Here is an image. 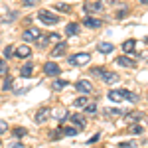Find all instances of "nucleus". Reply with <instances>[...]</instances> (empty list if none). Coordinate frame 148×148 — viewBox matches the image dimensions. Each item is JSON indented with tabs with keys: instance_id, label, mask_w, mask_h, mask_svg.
Wrapping results in <instances>:
<instances>
[{
	"instance_id": "f3484780",
	"label": "nucleus",
	"mask_w": 148,
	"mask_h": 148,
	"mask_svg": "<svg viewBox=\"0 0 148 148\" xmlns=\"http://www.w3.org/2000/svg\"><path fill=\"white\" fill-rule=\"evenodd\" d=\"M65 34H67V36H77V34H79V24H77V22L67 24V28H65Z\"/></svg>"
},
{
	"instance_id": "cd10ccee",
	"label": "nucleus",
	"mask_w": 148,
	"mask_h": 148,
	"mask_svg": "<svg viewBox=\"0 0 148 148\" xmlns=\"http://www.w3.org/2000/svg\"><path fill=\"white\" fill-rule=\"evenodd\" d=\"M12 53H14V47H12V46H6V47H4V57H6V59H10Z\"/></svg>"
},
{
	"instance_id": "aec40b11",
	"label": "nucleus",
	"mask_w": 148,
	"mask_h": 148,
	"mask_svg": "<svg viewBox=\"0 0 148 148\" xmlns=\"http://www.w3.org/2000/svg\"><path fill=\"white\" fill-rule=\"evenodd\" d=\"M61 132H63L65 136H75V134H79V130H77L75 126H61Z\"/></svg>"
},
{
	"instance_id": "dca6fc26",
	"label": "nucleus",
	"mask_w": 148,
	"mask_h": 148,
	"mask_svg": "<svg viewBox=\"0 0 148 148\" xmlns=\"http://www.w3.org/2000/svg\"><path fill=\"white\" fill-rule=\"evenodd\" d=\"M97 49L101 51V53H111L114 49L113 44H109V42H101V44H97Z\"/></svg>"
},
{
	"instance_id": "c756f323",
	"label": "nucleus",
	"mask_w": 148,
	"mask_h": 148,
	"mask_svg": "<svg viewBox=\"0 0 148 148\" xmlns=\"http://www.w3.org/2000/svg\"><path fill=\"white\" fill-rule=\"evenodd\" d=\"M56 10H59V12H69L71 8H69V4H56Z\"/></svg>"
},
{
	"instance_id": "6ab92c4d",
	"label": "nucleus",
	"mask_w": 148,
	"mask_h": 148,
	"mask_svg": "<svg viewBox=\"0 0 148 148\" xmlns=\"http://www.w3.org/2000/svg\"><path fill=\"white\" fill-rule=\"evenodd\" d=\"M134 47H136V42L134 40H126L125 44H123V51L125 53H130V51H134Z\"/></svg>"
},
{
	"instance_id": "0eeeda50",
	"label": "nucleus",
	"mask_w": 148,
	"mask_h": 148,
	"mask_svg": "<svg viewBox=\"0 0 148 148\" xmlns=\"http://www.w3.org/2000/svg\"><path fill=\"white\" fill-rule=\"evenodd\" d=\"M101 8H103L101 2H95V0H87L83 4V12H87V14H95V12H99Z\"/></svg>"
},
{
	"instance_id": "4c0bfd02",
	"label": "nucleus",
	"mask_w": 148,
	"mask_h": 148,
	"mask_svg": "<svg viewBox=\"0 0 148 148\" xmlns=\"http://www.w3.org/2000/svg\"><path fill=\"white\" fill-rule=\"evenodd\" d=\"M0 146H2V142H0Z\"/></svg>"
},
{
	"instance_id": "9d476101",
	"label": "nucleus",
	"mask_w": 148,
	"mask_h": 148,
	"mask_svg": "<svg viewBox=\"0 0 148 148\" xmlns=\"http://www.w3.org/2000/svg\"><path fill=\"white\" fill-rule=\"evenodd\" d=\"M83 26H87V28H91V30H97V28H101L103 22L99 18H91V16H87L85 20H83Z\"/></svg>"
},
{
	"instance_id": "1a4fd4ad",
	"label": "nucleus",
	"mask_w": 148,
	"mask_h": 148,
	"mask_svg": "<svg viewBox=\"0 0 148 148\" xmlns=\"http://www.w3.org/2000/svg\"><path fill=\"white\" fill-rule=\"evenodd\" d=\"M59 65L57 63H53V61H47L46 65H44V73L46 75H51V77H56V75H59Z\"/></svg>"
},
{
	"instance_id": "b1692460",
	"label": "nucleus",
	"mask_w": 148,
	"mask_h": 148,
	"mask_svg": "<svg viewBox=\"0 0 148 148\" xmlns=\"http://www.w3.org/2000/svg\"><path fill=\"white\" fill-rule=\"evenodd\" d=\"M73 107H77V109H85V107H87V99H85V97H79L77 101L73 103Z\"/></svg>"
},
{
	"instance_id": "4be33fe9",
	"label": "nucleus",
	"mask_w": 148,
	"mask_h": 148,
	"mask_svg": "<svg viewBox=\"0 0 148 148\" xmlns=\"http://www.w3.org/2000/svg\"><path fill=\"white\" fill-rule=\"evenodd\" d=\"M85 113H87V114H95V113H97V103H87Z\"/></svg>"
},
{
	"instance_id": "f257e3e1",
	"label": "nucleus",
	"mask_w": 148,
	"mask_h": 148,
	"mask_svg": "<svg viewBox=\"0 0 148 148\" xmlns=\"http://www.w3.org/2000/svg\"><path fill=\"white\" fill-rule=\"evenodd\" d=\"M89 61H91V56L85 53V51H81V53H73V56L69 57V63L75 65V67H83V65H87Z\"/></svg>"
},
{
	"instance_id": "c9c22d12",
	"label": "nucleus",
	"mask_w": 148,
	"mask_h": 148,
	"mask_svg": "<svg viewBox=\"0 0 148 148\" xmlns=\"http://www.w3.org/2000/svg\"><path fill=\"white\" fill-rule=\"evenodd\" d=\"M10 148H22V144H20V142H16V144H12Z\"/></svg>"
},
{
	"instance_id": "412c9836",
	"label": "nucleus",
	"mask_w": 148,
	"mask_h": 148,
	"mask_svg": "<svg viewBox=\"0 0 148 148\" xmlns=\"http://www.w3.org/2000/svg\"><path fill=\"white\" fill-rule=\"evenodd\" d=\"M128 132L130 134H142V125H130L128 126Z\"/></svg>"
},
{
	"instance_id": "a211bd4d",
	"label": "nucleus",
	"mask_w": 148,
	"mask_h": 148,
	"mask_svg": "<svg viewBox=\"0 0 148 148\" xmlns=\"http://www.w3.org/2000/svg\"><path fill=\"white\" fill-rule=\"evenodd\" d=\"M67 85H69V83L65 79H56L53 83H51V89H53V91H61V89H65Z\"/></svg>"
},
{
	"instance_id": "473e14b6",
	"label": "nucleus",
	"mask_w": 148,
	"mask_h": 148,
	"mask_svg": "<svg viewBox=\"0 0 148 148\" xmlns=\"http://www.w3.org/2000/svg\"><path fill=\"white\" fill-rule=\"evenodd\" d=\"M22 2L26 6H36V4H38V0H22Z\"/></svg>"
},
{
	"instance_id": "f03ea898",
	"label": "nucleus",
	"mask_w": 148,
	"mask_h": 148,
	"mask_svg": "<svg viewBox=\"0 0 148 148\" xmlns=\"http://www.w3.org/2000/svg\"><path fill=\"white\" fill-rule=\"evenodd\" d=\"M38 18L46 26H53V24L59 22V16H56V14H51V12H47V10H40L38 12Z\"/></svg>"
},
{
	"instance_id": "bb28decb",
	"label": "nucleus",
	"mask_w": 148,
	"mask_h": 148,
	"mask_svg": "<svg viewBox=\"0 0 148 148\" xmlns=\"http://www.w3.org/2000/svg\"><path fill=\"white\" fill-rule=\"evenodd\" d=\"M119 148H136V142H132V140H128V142H121Z\"/></svg>"
},
{
	"instance_id": "4468645a",
	"label": "nucleus",
	"mask_w": 148,
	"mask_h": 148,
	"mask_svg": "<svg viewBox=\"0 0 148 148\" xmlns=\"http://www.w3.org/2000/svg\"><path fill=\"white\" fill-rule=\"evenodd\" d=\"M101 79L105 81V83H109V85H111V83H116V81H119V75H116V73H113V71H105Z\"/></svg>"
},
{
	"instance_id": "20e7f679",
	"label": "nucleus",
	"mask_w": 148,
	"mask_h": 148,
	"mask_svg": "<svg viewBox=\"0 0 148 148\" xmlns=\"http://www.w3.org/2000/svg\"><path fill=\"white\" fill-rule=\"evenodd\" d=\"M22 38L26 40V42H36V40L42 38V32H40V28H34V26H32V28H28V30L22 34Z\"/></svg>"
},
{
	"instance_id": "393cba45",
	"label": "nucleus",
	"mask_w": 148,
	"mask_h": 148,
	"mask_svg": "<svg viewBox=\"0 0 148 148\" xmlns=\"http://www.w3.org/2000/svg\"><path fill=\"white\" fill-rule=\"evenodd\" d=\"M125 99H126V101H138V95H136V93H132V91H126V89H125Z\"/></svg>"
},
{
	"instance_id": "e433bc0d",
	"label": "nucleus",
	"mask_w": 148,
	"mask_h": 148,
	"mask_svg": "<svg viewBox=\"0 0 148 148\" xmlns=\"http://www.w3.org/2000/svg\"><path fill=\"white\" fill-rule=\"evenodd\" d=\"M140 2H142V4H148V0H140Z\"/></svg>"
},
{
	"instance_id": "c85d7f7f",
	"label": "nucleus",
	"mask_w": 148,
	"mask_h": 148,
	"mask_svg": "<svg viewBox=\"0 0 148 148\" xmlns=\"http://www.w3.org/2000/svg\"><path fill=\"white\" fill-rule=\"evenodd\" d=\"M89 73H91V75H101V77H103L105 69H103V67H91V71H89Z\"/></svg>"
},
{
	"instance_id": "a878e982",
	"label": "nucleus",
	"mask_w": 148,
	"mask_h": 148,
	"mask_svg": "<svg viewBox=\"0 0 148 148\" xmlns=\"http://www.w3.org/2000/svg\"><path fill=\"white\" fill-rule=\"evenodd\" d=\"M26 136V128H14V138H22Z\"/></svg>"
},
{
	"instance_id": "f8f14e48",
	"label": "nucleus",
	"mask_w": 148,
	"mask_h": 148,
	"mask_svg": "<svg viewBox=\"0 0 148 148\" xmlns=\"http://www.w3.org/2000/svg\"><path fill=\"white\" fill-rule=\"evenodd\" d=\"M65 49H67V44L65 42H59V44H56V47L51 49V57H59L65 53Z\"/></svg>"
},
{
	"instance_id": "6e6552de",
	"label": "nucleus",
	"mask_w": 148,
	"mask_h": 148,
	"mask_svg": "<svg viewBox=\"0 0 148 148\" xmlns=\"http://www.w3.org/2000/svg\"><path fill=\"white\" fill-rule=\"evenodd\" d=\"M107 97H109V101H113V103L125 101V89H113V91L107 93Z\"/></svg>"
},
{
	"instance_id": "2f4dec72",
	"label": "nucleus",
	"mask_w": 148,
	"mask_h": 148,
	"mask_svg": "<svg viewBox=\"0 0 148 148\" xmlns=\"http://www.w3.org/2000/svg\"><path fill=\"white\" fill-rule=\"evenodd\" d=\"M99 136H101L99 132H97V134H93V136L89 138V140H87V144H93V142H97V140H99Z\"/></svg>"
},
{
	"instance_id": "f704fd0d",
	"label": "nucleus",
	"mask_w": 148,
	"mask_h": 148,
	"mask_svg": "<svg viewBox=\"0 0 148 148\" xmlns=\"http://www.w3.org/2000/svg\"><path fill=\"white\" fill-rule=\"evenodd\" d=\"M4 71H6V61L0 59V73H4Z\"/></svg>"
},
{
	"instance_id": "7c9ffc66",
	"label": "nucleus",
	"mask_w": 148,
	"mask_h": 148,
	"mask_svg": "<svg viewBox=\"0 0 148 148\" xmlns=\"http://www.w3.org/2000/svg\"><path fill=\"white\" fill-rule=\"evenodd\" d=\"M8 130V125H6V121H0V134H4Z\"/></svg>"
},
{
	"instance_id": "9b49d317",
	"label": "nucleus",
	"mask_w": 148,
	"mask_h": 148,
	"mask_svg": "<svg viewBox=\"0 0 148 148\" xmlns=\"http://www.w3.org/2000/svg\"><path fill=\"white\" fill-rule=\"evenodd\" d=\"M32 56V49L30 46H18L16 47V57H20V59H26V57Z\"/></svg>"
},
{
	"instance_id": "7ed1b4c3",
	"label": "nucleus",
	"mask_w": 148,
	"mask_h": 148,
	"mask_svg": "<svg viewBox=\"0 0 148 148\" xmlns=\"http://www.w3.org/2000/svg\"><path fill=\"white\" fill-rule=\"evenodd\" d=\"M49 116H51V111H49L47 107H42V109H38V113H36L34 121H36V125H44Z\"/></svg>"
},
{
	"instance_id": "72a5a7b5",
	"label": "nucleus",
	"mask_w": 148,
	"mask_h": 148,
	"mask_svg": "<svg viewBox=\"0 0 148 148\" xmlns=\"http://www.w3.org/2000/svg\"><path fill=\"white\" fill-rule=\"evenodd\" d=\"M126 12H128V10H125V8H123V10H119V14H116V18H125V16H126Z\"/></svg>"
},
{
	"instance_id": "423d86ee",
	"label": "nucleus",
	"mask_w": 148,
	"mask_h": 148,
	"mask_svg": "<svg viewBox=\"0 0 148 148\" xmlns=\"http://www.w3.org/2000/svg\"><path fill=\"white\" fill-rule=\"evenodd\" d=\"M75 87H77V91L83 93V95H89V93H93V85H91V81H87V79H81L75 83Z\"/></svg>"
},
{
	"instance_id": "ddd939ff",
	"label": "nucleus",
	"mask_w": 148,
	"mask_h": 148,
	"mask_svg": "<svg viewBox=\"0 0 148 148\" xmlns=\"http://www.w3.org/2000/svg\"><path fill=\"white\" fill-rule=\"evenodd\" d=\"M116 63H119V65H123V67H134V65H136V61H134V59H130L128 56L116 57Z\"/></svg>"
},
{
	"instance_id": "2eb2a0df",
	"label": "nucleus",
	"mask_w": 148,
	"mask_h": 148,
	"mask_svg": "<svg viewBox=\"0 0 148 148\" xmlns=\"http://www.w3.org/2000/svg\"><path fill=\"white\" fill-rule=\"evenodd\" d=\"M32 73H34V63H24V67L20 69V75L22 77H32Z\"/></svg>"
},
{
	"instance_id": "39448f33",
	"label": "nucleus",
	"mask_w": 148,
	"mask_h": 148,
	"mask_svg": "<svg viewBox=\"0 0 148 148\" xmlns=\"http://www.w3.org/2000/svg\"><path fill=\"white\" fill-rule=\"evenodd\" d=\"M69 121H71V125L75 126L77 130H83V128L87 126V121H85V116H81V114H69Z\"/></svg>"
},
{
	"instance_id": "5701e85b",
	"label": "nucleus",
	"mask_w": 148,
	"mask_h": 148,
	"mask_svg": "<svg viewBox=\"0 0 148 148\" xmlns=\"http://www.w3.org/2000/svg\"><path fill=\"white\" fill-rule=\"evenodd\" d=\"M12 75H6V79H4V85H2V89H4V91H10L12 89Z\"/></svg>"
}]
</instances>
